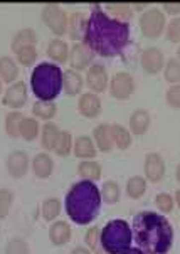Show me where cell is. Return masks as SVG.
<instances>
[{"label": "cell", "mask_w": 180, "mask_h": 254, "mask_svg": "<svg viewBox=\"0 0 180 254\" xmlns=\"http://www.w3.org/2000/svg\"><path fill=\"white\" fill-rule=\"evenodd\" d=\"M88 17L83 44L101 58H115L121 54L130 42V24L120 22L106 14L101 3H93Z\"/></svg>", "instance_id": "6da1fadb"}, {"label": "cell", "mask_w": 180, "mask_h": 254, "mask_svg": "<svg viewBox=\"0 0 180 254\" xmlns=\"http://www.w3.org/2000/svg\"><path fill=\"white\" fill-rule=\"evenodd\" d=\"M131 232L136 248L145 254H169L174 246V226L164 214L141 210L135 214Z\"/></svg>", "instance_id": "7a4b0ae2"}, {"label": "cell", "mask_w": 180, "mask_h": 254, "mask_svg": "<svg viewBox=\"0 0 180 254\" xmlns=\"http://www.w3.org/2000/svg\"><path fill=\"white\" fill-rule=\"evenodd\" d=\"M101 190L94 182L79 180L72 184L64 199L66 214L72 222L79 226H88L98 217L101 209Z\"/></svg>", "instance_id": "3957f363"}, {"label": "cell", "mask_w": 180, "mask_h": 254, "mask_svg": "<svg viewBox=\"0 0 180 254\" xmlns=\"http://www.w3.org/2000/svg\"><path fill=\"white\" fill-rule=\"evenodd\" d=\"M31 88L37 100L54 101L62 91V69L54 63H39L32 69Z\"/></svg>", "instance_id": "277c9868"}, {"label": "cell", "mask_w": 180, "mask_h": 254, "mask_svg": "<svg viewBox=\"0 0 180 254\" xmlns=\"http://www.w3.org/2000/svg\"><path fill=\"white\" fill-rule=\"evenodd\" d=\"M133 232L125 219H113L101 229L100 246L108 254H121L131 248Z\"/></svg>", "instance_id": "5b68a950"}, {"label": "cell", "mask_w": 180, "mask_h": 254, "mask_svg": "<svg viewBox=\"0 0 180 254\" xmlns=\"http://www.w3.org/2000/svg\"><path fill=\"white\" fill-rule=\"evenodd\" d=\"M140 31L147 39H157L165 32L167 27V17L158 7H150L141 12L138 19Z\"/></svg>", "instance_id": "8992f818"}, {"label": "cell", "mask_w": 180, "mask_h": 254, "mask_svg": "<svg viewBox=\"0 0 180 254\" xmlns=\"http://www.w3.org/2000/svg\"><path fill=\"white\" fill-rule=\"evenodd\" d=\"M42 22H44L49 31L54 34V36H62V34L67 32V22H69V15L64 8L59 5V3H46L42 7L41 12Z\"/></svg>", "instance_id": "52a82bcc"}, {"label": "cell", "mask_w": 180, "mask_h": 254, "mask_svg": "<svg viewBox=\"0 0 180 254\" xmlns=\"http://www.w3.org/2000/svg\"><path fill=\"white\" fill-rule=\"evenodd\" d=\"M135 77L128 71H118L110 77V93L117 100H128L135 93Z\"/></svg>", "instance_id": "ba28073f"}, {"label": "cell", "mask_w": 180, "mask_h": 254, "mask_svg": "<svg viewBox=\"0 0 180 254\" xmlns=\"http://www.w3.org/2000/svg\"><path fill=\"white\" fill-rule=\"evenodd\" d=\"M84 83L88 84L89 91H93V93H103L105 89H108L110 76H108V69L105 67V64L93 63L86 69Z\"/></svg>", "instance_id": "9c48e42d"}, {"label": "cell", "mask_w": 180, "mask_h": 254, "mask_svg": "<svg viewBox=\"0 0 180 254\" xmlns=\"http://www.w3.org/2000/svg\"><path fill=\"white\" fill-rule=\"evenodd\" d=\"M93 59H94V53L86 44H83V42H74L69 47V61L67 63L71 64V69L78 72L88 69L93 64Z\"/></svg>", "instance_id": "30bf717a"}, {"label": "cell", "mask_w": 180, "mask_h": 254, "mask_svg": "<svg viewBox=\"0 0 180 254\" xmlns=\"http://www.w3.org/2000/svg\"><path fill=\"white\" fill-rule=\"evenodd\" d=\"M140 64H141V69L147 72V74H158L165 66V56L158 47L150 46L147 49L141 51Z\"/></svg>", "instance_id": "8fae6325"}, {"label": "cell", "mask_w": 180, "mask_h": 254, "mask_svg": "<svg viewBox=\"0 0 180 254\" xmlns=\"http://www.w3.org/2000/svg\"><path fill=\"white\" fill-rule=\"evenodd\" d=\"M29 167H31V158H29L27 152H24V150H14V152L8 153L5 160V169L7 174L12 179H22L27 174Z\"/></svg>", "instance_id": "7c38bea8"}, {"label": "cell", "mask_w": 180, "mask_h": 254, "mask_svg": "<svg viewBox=\"0 0 180 254\" xmlns=\"http://www.w3.org/2000/svg\"><path fill=\"white\" fill-rule=\"evenodd\" d=\"M143 170H145V179L147 182H162L165 177V160L162 158L160 153L157 152H150L145 155V163H143Z\"/></svg>", "instance_id": "4fadbf2b"}, {"label": "cell", "mask_w": 180, "mask_h": 254, "mask_svg": "<svg viewBox=\"0 0 180 254\" xmlns=\"http://www.w3.org/2000/svg\"><path fill=\"white\" fill-rule=\"evenodd\" d=\"M27 100H29V93L24 81H15L2 94V103L12 110H20L27 103Z\"/></svg>", "instance_id": "5bb4252c"}, {"label": "cell", "mask_w": 180, "mask_h": 254, "mask_svg": "<svg viewBox=\"0 0 180 254\" xmlns=\"http://www.w3.org/2000/svg\"><path fill=\"white\" fill-rule=\"evenodd\" d=\"M78 110L84 118H96V116L101 115V110H103L101 98L93 91L81 93L79 101H78Z\"/></svg>", "instance_id": "9a60e30c"}, {"label": "cell", "mask_w": 180, "mask_h": 254, "mask_svg": "<svg viewBox=\"0 0 180 254\" xmlns=\"http://www.w3.org/2000/svg\"><path fill=\"white\" fill-rule=\"evenodd\" d=\"M31 169L37 179H49L54 172V160L47 152H41L34 155L31 160Z\"/></svg>", "instance_id": "2e32d148"}, {"label": "cell", "mask_w": 180, "mask_h": 254, "mask_svg": "<svg viewBox=\"0 0 180 254\" xmlns=\"http://www.w3.org/2000/svg\"><path fill=\"white\" fill-rule=\"evenodd\" d=\"M93 141L96 145L98 152L108 153L115 148L113 136H111V125L108 123H100L93 130Z\"/></svg>", "instance_id": "e0dca14e"}, {"label": "cell", "mask_w": 180, "mask_h": 254, "mask_svg": "<svg viewBox=\"0 0 180 254\" xmlns=\"http://www.w3.org/2000/svg\"><path fill=\"white\" fill-rule=\"evenodd\" d=\"M72 153L79 160H93L98 153V148L94 145L91 136L88 135H79L78 138H74V145H72Z\"/></svg>", "instance_id": "ac0fdd59"}, {"label": "cell", "mask_w": 180, "mask_h": 254, "mask_svg": "<svg viewBox=\"0 0 180 254\" xmlns=\"http://www.w3.org/2000/svg\"><path fill=\"white\" fill-rule=\"evenodd\" d=\"M46 53L54 64H64L69 61V44L64 39H51Z\"/></svg>", "instance_id": "d6986e66"}, {"label": "cell", "mask_w": 180, "mask_h": 254, "mask_svg": "<svg viewBox=\"0 0 180 254\" xmlns=\"http://www.w3.org/2000/svg\"><path fill=\"white\" fill-rule=\"evenodd\" d=\"M88 17L83 12L76 10L69 15V22H67V36H69L74 42H81L84 37V31H86Z\"/></svg>", "instance_id": "ffe728a7"}, {"label": "cell", "mask_w": 180, "mask_h": 254, "mask_svg": "<svg viewBox=\"0 0 180 254\" xmlns=\"http://www.w3.org/2000/svg\"><path fill=\"white\" fill-rule=\"evenodd\" d=\"M130 128L128 130L131 131V135H143V133L148 131L150 125H152V116L147 110L143 108H136L133 113L130 115Z\"/></svg>", "instance_id": "44dd1931"}, {"label": "cell", "mask_w": 180, "mask_h": 254, "mask_svg": "<svg viewBox=\"0 0 180 254\" xmlns=\"http://www.w3.org/2000/svg\"><path fill=\"white\" fill-rule=\"evenodd\" d=\"M84 86V77L81 76V72L74 69H66L62 72V89L67 96H78L83 91Z\"/></svg>", "instance_id": "7402d4cb"}, {"label": "cell", "mask_w": 180, "mask_h": 254, "mask_svg": "<svg viewBox=\"0 0 180 254\" xmlns=\"http://www.w3.org/2000/svg\"><path fill=\"white\" fill-rule=\"evenodd\" d=\"M71 226L64 221H54L49 227V239L54 246H64L71 241Z\"/></svg>", "instance_id": "603a6c76"}, {"label": "cell", "mask_w": 180, "mask_h": 254, "mask_svg": "<svg viewBox=\"0 0 180 254\" xmlns=\"http://www.w3.org/2000/svg\"><path fill=\"white\" fill-rule=\"evenodd\" d=\"M19 77V64L10 56H0V79L8 86L14 84Z\"/></svg>", "instance_id": "cb8c5ba5"}, {"label": "cell", "mask_w": 180, "mask_h": 254, "mask_svg": "<svg viewBox=\"0 0 180 254\" xmlns=\"http://www.w3.org/2000/svg\"><path fill=\"white\" fill-rule=\"evenodd\" d=\"M37 44V32L32 27H24L20 31L15 32V36L12 37L10 49L12 53H17L19 49H22L25 46H36Z\"/></svg>", "instance_id": "d4e9b609"}, {"label": "cell", "mask_w": 180, "mask_h": 254, "mask_svg": "<svg viewBox=\"0 0 180 254\" xmlns=\"http://www.w3.org/2000/svg\"><path fill=\"white\" fill-rule=\"evenodd\" d=\"M59 127L56 125L54 122H46L42 125L41 128V145L46 152H53L54 146H56V141L59 138Z\"/></svg>", "instance_id": "484cf974"}, {"label": "cell", "mask_w": 180, "mask_h": 254, "mask_svg": "<svg viewBox=\"0 0 180 254\" xmlns=\"http://www.w3.org/2000/svg\"><path fill=\"white\" fill-rule=\"evenodd\" d=\"M105 10L106 14L111 15L113 19L120 20V22H128L130 24L131 17H133V7L130 5V3H106L105 5Z\"/></svg>", "instance_id": "4316f807"}, {"label": "cell", "mask_w": 180, "mask_h": 254, "mask_svg": "<svg viewBox=\"0 0 180 254\" xmlns=\"http://www.w3.org/2000/svg\"><path fill=\"white\" fill-rule=\"evenodd\" d=\"M78 174L83 180H89V182L96 184L101 179L103 169L96 160H81V163L78 165Z\"/></svg>", "instance_id": "83f0119b"}, {"label": "cell", "mask_w": 180, "mask_h": 254, "mask_svg": "<svg viewBox=\"0 0 180 254\" xmlns=\"http://www.w3.org/2000/svg\"><path fill=\"white\" fill-rule=\"evenodd\" d=\"M25 116L20 113L19 110L8 111L5 115V120H3V128H5V133L10 138H19L20 136V125H22Z\"/></svg>", "instance_id": "f1b7e54d"}, {"label": "cell", "mask_w": 180, "mask_h": 254, "mask_svg": "<svg viewBox=\"0 0 180 254\" xmlns=\"http://www.w3.org/2000/svg\"><path fill=\"white\" fill-rule=\"evenodd\" d=\"M111 136H113V143L118 150H126L131 146V131L123 125H111Z\"/></svg>", "instance_id": "f546056e"}, {"label": "cell", "mask_w": 180, "mask_h": 254, "mask_svg": "<svg viewBox=\"0 0 180 254\" xmlns=\"http://www.w3.org/2000/svg\"><path fill=\"white\" fill-rule=\"evenodd\" d=\"M32 115L37 120H44V122H51L56 115H58V106L54 101H42L37 100L32 105Z\"/></svg>", "instance_id": "4dcf8cb0"}, {"label": "cell", "mask_w": 180, "mask_h": 254, "mask_svg": "<svg viewBox=\"0 0 180 254\" xmlns=\"http://www.w3.org/2000/svg\"><path fill=\"white\" fill-rule=\"evenodd\" d=\"M147 179L141 177V175H133V177H130L126 180V195L130 197V199H141V197L147 193Z\"/></svg>", "instance_id": "1f68e13d"}, {"label": "cell", "mask_w": 180, "mask_h": 254, "mask_svg": "<svg viewBox=\"0 0 180 254\" xmlns=\"http://www.w3.org/2000/svg\"><path fill=\"white\" fill-rule=\"evenodd\" d=\"M61 210H62V204H61V199H58V197H47L41 205L42 219L47 222H54L56 219L59 217Z\"/></svg>", "instance_id": "d6a6232c"}, {"label": "cell", "mask_w": 180, "mask_h": 254, "mask_svg": "<svg viewBox=\"0 0 180 254\" xmlns=\"http://www.w3.org/2000/svg\"><path fill=\"white\" fill-rule=\"evenodd\" d=\"M41 123L34 116H25L22 125H20V138L25 141H34L37 136H41Z\"/></svg>", "instance_id": "836d02e7"}, {"label": "cell", "mask_w": 180, "mask_h": 254, "mask_svg": "<svg viewBox=\"0 0 180 254\" xmlns=\"http://www.w3.org/2000/svg\"><path fill=\"white\" fill-rule=\"evenodd\" d=\"M100 190H101V200L108 205L117 204L120 200V197H121V187H120V184L115 182V180H106Z\"/></svg>", "instance_id": "e575fe53"}, {"label": "cell", "mask_w": 180, "mask_h": 254, "mask_svg": "<svg viewBox=\"0 0 180 254\" xmlns=\"http://www.w3.org/2000/svg\"><path fill=\"white\" fill-rule=\"evenodd\" d=\"M72 145H74V138H72L71 131L64 130L59 133V138L56 141L53 152L58 155V157H67V155L72 153Z\"/></svg>", "instance_id": "d590c367"}, {"label": "cell", "mask_w": 180, "mask_h": 254, "mask_svg": "<svg viewBox=\"0 0 180 254\" xmlns=\"http://www.w3.org/2000/svg\"><path fill=\"white\" fill-rule=\"evenodd\" d=\"M164 76L170 84H180V61L177 58H170L165 61Z\"/></svg>", "instance_id": "8d00e7d4"}, {"label": "cell", "mask_w": 180, "mask_h": 254, "mask_svg": "<svg viewBox=\"0 0 180 254\" xmlns=\"http://www.w3.org/2000/svg\"><path fill=\"white\" fill-rule=\"evenodd\" d=\"M15 61L17 64H22V66H32L37 61V47L25 46L22 49H19L15 53Z\"/></svg>", "instance_id": "74e56055"}, {"label": "cell", "mask_w": 180, "mask_h": 254, "mask_svg": "<svg viewBox=\"0 0 180 254\" xmlns=\"http://www.w3.org/2000/svg\"><path fill=\"white\" fill-rule=\"evenodd\" d=\"M5 254H31V246L22 238H14L5 244Z\"/></svg>", "instance_id": "f35d334b"}, {"label": "cell", "mask_w": 180, "mask_h": 254, "mask_svg": "<svg viewBox=\"0 0 180 254\" xmlns=\"http://www.w3.org/2000/svg\"><path fill=\"white\" fill-rule=\"evenodd\" d=\"M14 204V192L8 189H0V219H5Z\"/></svg>", "instance_id": "ab89813d"}, {"label": "cell", "mask_w": 180, "mask_h": 254, "mask_svg": "<svg viewBox=\"0 0 180 254\" xmlns=\"http://www.w3.org/2000/svg\"><path fill=\"white\" fill-rule=\"evenodd\" d=\"M155 205H157V209L160 210V212L169 214V212H172L174 207H175V200H174V197L170 195V193L160 192V193H157V195H155Z\"/></svg>", "instance_id": "60d3db41"}, {"label": "cell", "mask_w": 180, "mask_h": 254, "mask_svg": "<svg viewBox=\"0 0 180 254\" xmlns=\"http://www.w3.org/2000/svg\"><path fill=\"white\" fill-rule=\"evenodd\" d=\"M100 238H101V229L98 226H93L84 232V244H86L88 249L96 251L98 246H100Z\"/></svg>", "instance_id": "b9f144b4"}, {"label": "cell", "mask_w": 180, "mask_h": 254, "mask_svg": "<svg viewBox=\"0 0 180 254\" xmlns=\"http://www.w3.org/2000/svg\"><path fill=\"white\" fill-rule=\"evenodd\" d=\"M165 36L170 42H180V15L172 17V20L167 22Z\"/></svg>", "instance_id": "7bdbcfd3"}, {"label": "cell", "mask_w": 180, "mask_h": 254, "mask_svg": "<svg viewBox=\"0 0 180 254\" xmlns=\"http://www.w3.org/2000/svg\"><path fill=\"white\" fill-rule=\"evenodd\" d=\"M165 100L170 108L180 110V84H170L165 93Z\"/></svg>", "instance_id": "ee69618b"}, {"label": "cell", "mask_w": 180, "mask_h": 254, "mask_svg": "<svg viewBox=\"0 0 180 254\" xmlns=\"http://www.w3.org/2000/svg\"><path fill=\"white\" fill-rule=\"evenodd\" d=\"M162 12H167V14L174 15V17H179L180 14V2H164L162 3Z\"/></svg>", "instance_id": "f6af8a7d"}, {"label": "cell", "mask_w": 180, "mask_h": 254, "mask_svg": "<svg viewBox=\"0 0 180 254\" xmlns=\"http://www.w3.org/2000/svg\"><path fill=\"white\" fill-rule=\"evenodd\" d=\"M71 254H91V249L84 248V246H78L71 251Z\"/></svg>", "instance_id": "bcb514c9"}, {"label": "cell", "mask_w": 180, "mask_h": 254, "mask_svg": "<svg viewBox=\"0 0 180 254\" xmlns=\"http://www.w3.org/2000/svg\"><path fill=\"white\" fill-rule=\"evenodd\" d=\"M121 254H145V253L141 251L140 248H130V249H126L125 253H121Z\"/></svg>", "instance_id": "7dc6e473"}, {"label": "cell", "mask_w": 180, "mask_h": 254, "mask_svg": "<svg viewBox=\"0 0 180 254\" xmlns=\"http://www.w3.org/2000/svg\"><path fill=\"white\" fill-rule=\"evenodd\" d=\"M174 200H175V205H177V207L180 209V189H177V190H175Z\"/></svg>", "instance_id": "c3c4849f"}, {"label": "cell", "mask_w": 180, "mask_h": 254, "mask_svg": "<svg viewBox=\"0 0 180 254\" xmlns=\"http://www.w3.org/2000/svg\"><path fill=\"white\" fill-rule=\"evenodd\" d=\"M175 179H177V182L180 184V163L177 165V169H175Z\"/></svg>", "instance_id": "681fc988"}, {"label": "cell", "mask_w": 180, "mask_h": 254, "mask_svg": "<svg viewBox=\"0 0 180 254\" xmlns=\"http://www.w3.org/2000/svg\"><path fill=\"white\" fill-rule=\"evenodd\" d=\"M3 94V89H2V79H0V96Z\"/></svg>", "instance_id": "f907efd6"}, {"label": "cell", "mask_w": 180, "mask_h": 254, "mask_svg": "<svg viewBox=\"0 0 180 254\" xmlns=\"http://www.w3.org/2000/svg\"><path fill=\"white\" fill-rule=\"evenodd\" d=\"M94 254H108V253H106V251H103V249H101V251H96Z\"/></svg>", "instance_id": "816d5d0a"}, {"label": "cell", "mask_w": 180, "mask_h": 254, "mask_svg": "<svg viewBox=\"0 0 180 254\" xmlns=\"http://www.w3.org/2000/svg\"><path fill=\"white\" fill-rule=\"evenodd\" d=\"M177 56H179L177 59H179V61H180V46H179V49H177Z\"/></svg>", "instance_id": "f5cc1de1"}, {"label": "cell", "mask_w": 180, "mask_h": 254, "mask_svg": "<svg viewBox=\"0 0 180 254\" xmlns=\"http://www.w3.org/2000/svg\"><path fill=\"white\" fill-rule=\"evenodd\" d=\"M0 232H2V231H0Z\"/></svg>", "instance_id": "db71d44e"}]
</instances>
